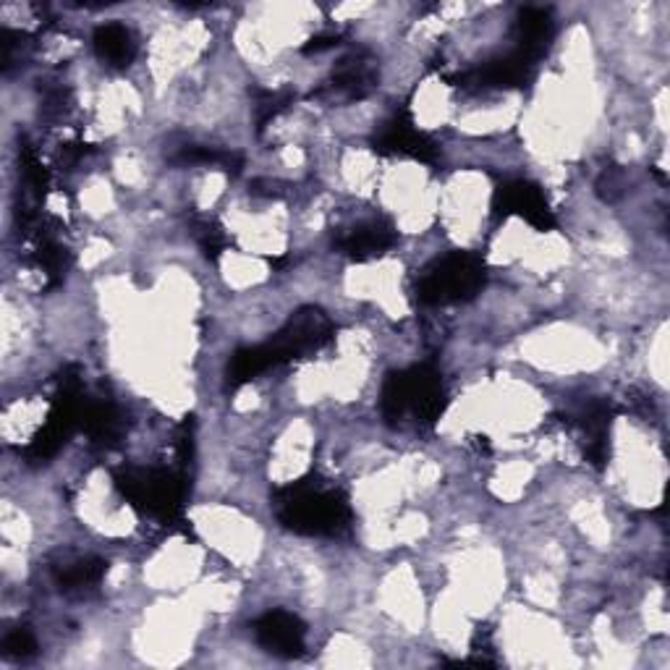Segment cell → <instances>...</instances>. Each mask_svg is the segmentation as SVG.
<instances>
[{
    "mask_svg": "<svg viewBox=\"0 0 670 670\" xmlns=\"http://www.w3.org/2000/svg\"><path fill=\"white\" fill-rule=\"evenodd\" d=\"M482 284V265L472 255H456L445 257L437 262L422 280L420 297L430 305H449V301H458L470 293L477 291Z\"/></svg>",
    "mask_w": 670,
    "mask_h": 670,
    "instance_id": "6da1fadb",
    "label": "cell"
},
{
    "mask_svg": "<svg viewBox=\"0 0 670 670\" xmlns=\"http://www.w3.org/2000/svg\"><path fill=\"white\" fill-rule=\"evenodd\" d=\"M257 637L268 650H276L280 654H293V650H301V639H305V629H301L297 618L284 610L268 614L257 623Z\"/></svg>",
    "mask_w": 670,
    "mask_h": 670,
    "instance_id": "7a4b0ae2",
    "label": "cell"
},
{
    "mask_svg": "<svg viewBox=\"0 0 670 670\" xmlns=\"http://www.w3.org/2000/svg\"><path fill=\"white\" fill-rule=\"evenodd\" d=\"M95 50L111 66H126V63H132L136 45L132 40V32H128L124 24L111 21V24H103L97 29Z\"/></svg>",
    "mask_w": 670,
    "mask_h": 670,
    "instance_id": "3957f363",
    "label": "cell"
}]
</instances>
